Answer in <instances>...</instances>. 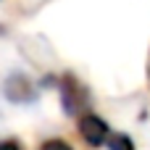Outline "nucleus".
<instances>
[{
    "instance_id": "f03ea898",
    "label": "nucleus",
    "mask_w": 150,
    "mask_h": 150,
    "mask_svg": "<svg viewBox=\"0 0 150 150\" xmlns=\"http://www.w3.org/2000/svg\"><path fill=\"white\" fill-rule=\"evenodd\" d=\"M61 100H63V108H66V113H76V111H82L84 108V90H82V84L71 76V74H66L63 76V82H61Z\"/></svg>"
},
{
    "instance_id": "f257e3e1",
    "label": "nucleus",
    "mask_w": 150,
    "mask_h": 150,
    "mask_svg": "<svg viewBox=\"0 0 150 150\" xmlns=\"http://www.w3.org/2000/svg\"><path fill=\"white\" fill-rule=\"evenodd\" d=\"M79 134L84 137V142H87V145L100 148V145H105V142H108L111 129H108V124H105L100 116H95V113H84V116L79 119Z\"/></svg>"
},
{
    "instance_id": "7ed1b4c3",
    "label": "nucleus",
    "mask_w": 150,
    "mask_h": 150,
    "mask_svg": "<svg viewBox=\"0 0 150 150\" xmlns=\"http://www.w3.org/2000/svg\"><path fill=\"white\" fill-rule=\"evenodd\" d=\"M105 145H108V150H134V142L127 134H111Z\"/></svg>"
},
{
    "instance_id": "20e7f679",
    "label": "nucleus",
    "mask_w": 150,
    "mask_h": 150,
    "mask_svg": "<svg viewBox=\"0 0 150 150\" xmlns=\"http://www.w3.org/2000/svg\"><path fill=\"white\" fill-rule=\"evenodd\" d=\"M40 150H74L69 142H63V140H47V142H42Z\"/></svg>"
},
{
    "instance_id": "39448f33",
    "label": "nucleus",
    "mask_w": 150,
    "mask_h": 150,
    "mask_svg": "<svg viewBox=\"0 0 150 150\" xmlns=\"http://www.w3.org/2000/svg\"><path fill=\"white\" fill-rule=\"evenodd\" d=\"M0 150H24V148H21L16 140H3V142H0Z\"/></svg>"
}]
</instances>
